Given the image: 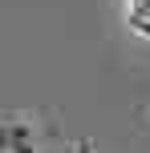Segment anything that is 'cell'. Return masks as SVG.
Returning <instances> with one entry per match:
<instances>
[{
  "label": "cell",
  "instance_id": "6da1fadb",
  "mask_svg": "<svg viewBox=\"0 0 150 153\" xmlns=\"http://www.w3.org/2000/svg\"><path fill=\"white\" fill-rule=\"evenodd\" d=\"M0 153H37V149H32L29 129H24L20 121H12V125L0 129Z\"/></svg>",
  "mask_w": 150,
  "mask_h": 153
},
{
  "label": "cell",
  "instance_id": "7a4b0ae2",
  "mask_svg": "<svg viewBox=\"0 0 150 153\" xmlns=\"http://www.w3.org/2000/svg\"><path fill=\"white\" fill-rule=\"evenodd\" d=\"M130 24L134 32L150 36V0H130Z\"/></svg>",
  "mask_w": 150,
  "mask_h": 153
},
{
  "label": "cell",
  "instance_id": "3957f363",
  "mask_svg": "<svg viewBox=\"0 0 150 153\" xmlns=\"http://www.w3.org/2000/svg\"><path fill=\"white\" fill-rule=\"evenodd\" d=\"M77 153H93V149H89V145H81V149H77Z\"/></svg>",
  "mask_w": 150,
  "mask_h": 153
}]
</instances>
